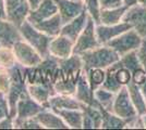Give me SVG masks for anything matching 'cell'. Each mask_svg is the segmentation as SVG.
<instances>
[{"instance_id":"9a60e30c","label":"cell","mask_w":146,"mask_h":130,"mask_svg":"<svg viewBox=\"0 0 146 130\" xmlns=\"http://www.w3.org/2000/svg\"><path fill=\"white\" fill-rule=\"evenodd\" d=\"M57 13H58V7L56 5L55 0H42V2L36 9L31 10L26 20L31 24H34L43 20L49 19Z\"/></svg>"},{"instance_id":"f35d334b","label":"cell","mask_w":146,"mask_h":130,"mask_svg":"<svg viewBox=\"0 0 146 130\" xmlns=\"http://www.w3.org/2000/svg\"><path fill=\"white\" fill-rule=\"evenodd\" d=\"M99 3L102 9H112L123 6L122 0H99Z\"/></svg>"},{"instance_id":"cb8c5ba5","label":"cell","mask_w":146,"mask_h":130,"mask_svg":"<svg viewBox=\"0 0 146 130\" xmlns=\"http://www.w3.org/2000/svg\"><path fill=\"white\" fill-rule=\"evenodd\" d=\"M69 128L81 129L83 128V111L82 110H55Z\"/></svg>"},{"instance_id":"8992f818","label":"cell","mask_w":146,"mask_h":130,"mask_svg":"<svg viewBox=\"0 0 146 130\" xmlns=\"http://www.w3.org/2000/svg\"><path fill=\"white\" fill-rule=\"evenodd\" d=\"M111 112L113 114H116L117 116L124 119L127 123H130L131 120H133L134 118L139 116L132 101L130 99L127 87H122L120 91L116 93V98H115L113 104H112Z\"/></svg>"},{"instance_id":"5b68a950","label":"cell","mask_w":146,"mask_h":130,"mask_svg":"<svg viewBox=\"0 0 146 130\" xmlns=\"http://www.w3.org/2000/svg\"><path fill=\"white\" fill-rule=\"evenodd\" d=\"M142 39L140 35L134 31L133 28L122 33L118 37L112 39L107 43V46L113 49L120 56L127 54L131 51H136L142 43Z\"/></svg>"},{"instance_id":"f1b7e54d","label":"cell","mask_w":146,"mask_h":130,"mask_svg":"<svg viewBox=\"0 0 146 130\" xmlns=\"http://www.w3.org/2000/svg\"><path fill=\"white\" fill-rule=\"evenodd\" d=\"M86 76H87V80L90 82L92 91L94 93V90L102 87L105 82L106 69H104V68H91L86 72Z\"/></svg>"},{"instance_id":"484cf974","label":"cell","mask_w":146,"mask_h":130,"mask_svg":"<svg viewBox=\"0 0 146 130\" xmlns=\"http://www.w3.org/2000/svg\"><path fill=\"white\" fill-rule=\"evenodd\" d=\"M98 104V103H97ZM99 106L102 114H103V123H102V128H108V129H123L127 128V122L124 119L117 116L116 114H113L112 112L105 110L103 106Z\"/></svg>"},{"instance_id":"6da1fadb","label":"cell","mask_w":146,"mask_h":130,"mask_svg":"<svg viewBox=\"0 0 146 130\" xmlns=\"http://www.w3.org/2000/svg\"><path fill=\"white\" fill-rule=\"evenodd\" d=\"M81 56L83 60V69L85 72L91 68L106 69L120 60V56L107 44H100L95 49L84 52Z\"/></svg>"},{"instance_id":"44dd1931","label":"cell","mask_w":146,"mask_h":130,"mask_svg":"<svg viewBox=\"0 0 146 130\" xmlns=\"http://www.w3.org/2000/svg\"><path fill=\"white\" fill-rule=\"evenodd\" d=\"M26 89L31 98H33L38 103H40L44 107L49 108V98L56 94V92L51 88L45 85H40V84H27Z\"/></svg>"},{"instance_id":"8fae6325","label":"cell","mask_w":146,"mask_h":130,"mask_svg":"<svg viewBox=\"0 0 146 130\" xmlns=\"http://www.w3.org/2000/svg\"><path fill=\"white\" fill-rule=\"evenodd\" d=\"M131 28L132 26L125 22H120L115 25L96 24V36L100 44H107L112 39Z\"/></svg>"},{"instance_id":"ffe728a7","label":"cell","mask_w":146,"mask_h":130,"mask_svg":"<svg viewBox=\"0 0 146 130\" xmlns=\"http://www.w3.org/2000/svg\"><path fill=\"white\" fill-rule=\"evenodd\" d=\"M83 111V128L84 129H97L102 128L103 114L99 106H93L84 104L82 107Z\"/></svg>"},{"instance_id":"5bb4252c","label":"cell","mask_w":146,"mask_h":130,"mask_svg":"<svg viewBox=\"0 0 146 130\" xmlns=\"http://www.w3.org/2000/svg\"><path fill=\"white\" fill-rule=\"evenodd\" d=\"M88 13L86 10H84L83 12L79 14L76 18H74L71 20L70 22H68L66 24L62 25L61 27L60 35H63L66 37L70 38L71 40H73L75 42V40L78 39L79 35L82 33V31L84 29V27L87 24L88 21Z\"/></svg>"},{"instance_id":"2e32d148","label":"cell","mask_w":146,"mask_h":130,"mask_svg":"<svg viewBox=\"0 0 146 130\" xmlns=\"http://www.w3.org/2000/svg\"><path fill=\"white\" fill-rule=\"evenodd\" d=\"M20 39H22V36L19 27L9 20L0 18V44L12 48L13 44Z\"/></svg>"},{"instance_id":"4316f807","label":"cell","mask_w":146,"mask_h":130,"mask_svg":"<svg viewBox=\"0 0 146 130\" xmlns=\"http://www.w3.org/2000/svg\"><path fill=\"white\" fill-rule=\"evenodd\" d=\"M115 98H116V93L111 92L103 87H99L96 90H94V99L96 101V103L103 106L107 111L111 112Z\"/></svg>"},{"instance_id":"836d02e7","label":"cell","mask_w":146,"mask_h":130,"mask_svg":"<svg viewBox=\"0 0 146 130\" xmlns=\"http://www.w3.org/2000/svg\"><path fill=\"white\" fill-rule=\"evenodd\" d=\"M14 128H21V129H42L43 126L39 124L36 117L26 118L22 120H15L14 119Z\"/></svg>"},{"instance_id":"bcb514c9","label":"cell","mask_w":146,"mask_h":130,"mask_svg":"<svg viewBox=\"0 0 146 130\" xmlns=\"http://www.w3.org/2000/svg\"><path fill=\"white\" fill-rule=\"evenodd\" d=\"M74 1H80V0H74Z\"/></svg>"},{"instance_id":"60d3db41","label":"cell","mask_w":146,"mask_h":130,"mask_svg":"<svg viewBox=\"0 0 146 130\" xmlns=\"http://www.w3.org/2000/svg\"><path fill=\"white\" fill-rule=\"evenodd\" d=\"M122 1H123V6L128 7V8L140 3V0H122Z\"/></svg>"},{"instance_id":"277c9868","label":"cell","mask_w":146,"mask_h":130,"mask_svg":"<svg viewBox=\"0 0 146 130\" xmlns=\"http://www.w3.org/2000/svg\"><path fill=\"white\" fill-rule=\"evenodd\" d=\"M99 46H100V43L96 36V23L91 16H88L87 24L74 42L73 53L81 56L86 51L95 49Z\"/></svg>"},{"instance_id":"d4e9b609","label":"cell","mask_w":146,"mask_h":130,"mask_svg":"<svg viewBox=\"0 0 146 130\" xmlns=\"http://www.w3.org/2000/svg\"><path fill=\"white\" fill-rule=\"evenodd\" d=\"M127 88H128L130 99L132 101L137 114L140 116H143L144 114H146V101L143 97V93L141 91L140 87L131 81L127 86Z\"/></svg>"},{"instance_id":"8d00e7d4","label":"cell","mask_w":146,"mask_h":130,"mask_svg":"<svg viewBox=\"0 0 146 130\" xmlns=\"http://www.w3.org/2000/svg\"><path fill=\"white\" fill-rule=\"evenodd\" d=\"M7 116H10V108H9L8 99H7V95L5 93L0 92V120Z\"/></svg>"},{"instance_id":"4fadbf2b","label":"cell","mask_w":146,"mask_h":130,"mask_svg":"<svg viewBox=\"0 0 146 130\" xmlns=\"http://www.w3.org/2000/svg\"><path fill=\"white\" fill-rule=\"evenodd\" d=\"M74 41L63 35H58L49 43V54L58 60L67 59L73 54Z\"/></svg>"},{"instance_id":"ba28073f","label":"cell","mask_w":146,"mask_h":130,"mask_svg":"<svg viewBox=\"0 0 146 130\" xmlns=\"http://www.w3.org/2000/svg\"><path fill=\"white\" fill-rule=\"evenodd\" d=\"M32 8L29 0H5L6 19L20 27L26 21Z\"/></svg>"},{"instance_id":"ab89813d","label":"cell","mask_w":146,"mask_h":130,"mask_svg":"<svg viewBox=\"0 0 146 130\" xmlns=\"http://www.w3.org/2000/svg\"><path fill=\"white\" fill-rule=\"evenodd\" d=\"M14 128V118L7 116L0 120V129H12Z\"/></svg>"},{"instance_id":"e0dca14e","label":"cell","mask_w":146,"mask_h":130,"mask_svg":"<svg viewBox=\"0 0 146 130\" xmlns=\"http://www.w3.org/2000/svg\"><path fill=\"white\" fill-rule=\"evenodd\" d=\"M74 97L79 100L81 103H83V104L97 106V103H96V101L94 99V93L92 91L90 82L87 80L86 72L84 69H83V72L81 73L79 77Z\"/></svg>"},{"instance_id":"52a82bcc","label":"cell","mask_w":146,"mask_h":130,"mask_svg":"<svg viewBox=\"0 0 146 130\" xmlns=\"http://www.w3.org/2000/svg\"><path fill=\"white\" fill-rule=\"evenodd\" d=\"M17 62L23 67H34L37 66L43 61V56H40L35 48H33L24 39H20L12 47Z\"/></svg>"},{"instance_id":"603a6c76","label":"cell","mask_w":146,"mask_h":130,"mask_svg":"<svg viewBox=\"0 0 146 130\" xmlns=\"http://www.w3.org/2000/svg\"><path fill=\"white\" fill-rule=\"evenodd\" d=\"M128 10V7L121 6L112 9H102L99 15V24L115 25L122 22V19Z\"/></svg>"},{"instance_id":"7bdbcfd3","label":"cell","mask_w":146,"mask_h":130,"mask_svg":"<svg viewBox=\"0 0 146 130\" xmlns=\"http://www.w3.org/2000/svg\"><path fill=\"white\" fill-rule=\"evenodd\" d=\"M140 89H141V91H142V93H143L144 99H145V101H146V81L142 85V86H140Z\"/></svg>"},{"instance_id":"9c48e42d","label":"cell","mask_w":146,"mask_h":130,"mask_svg":"<svg viewBox=\"0 0 146 130\" xmlns=\"http://www.w3.org/2000/svg\"><path fill=\"white\" fill-rule=\"evenodd\" d=\"M122 22L129 23L141 37L146 38V6L137 3L128 8Z\"/></svg>"},{"instance_id":"4dcf8cb0","label":"cell","mask_w":146,"mask_h":130,"mask_svg":"<svg viewBox=\"0 0 146 130\" xmlns=\"http://www.w3.org/2000/svg\"><path fill=\"white\" fill-rule=\"evenodd\" d=\"M102 87L113 93L119 92L120 89L122 88L121 85L116 80V78H115V73H113V68L111 67V66H109L108 68H106V79H105V82L103 84Z\"/></svg>"},{"instance_id":"7a4b0ae2","label":"cell","mask_w":146,"mask_h":130,"mask_svg":"<svg viewBox=\"0 0 146 130\" xmlns=\"http://www.w3.org/2000/svg\"><path fill=\"white\" fill-rule=\"evenodd\" d=\"M9 72L11 75V84L9 92L7 93V99L10 108V116L14 118L17 115V103L21 99V97L27 93V89H26L24 67L22 65L17 63L13 67L9 68Z\"/></svg>"},{"instance_id":"7c38bea8","label":"cell","mask_w":146,"mask_h":130,"mask_svg":"<svg viewBox=\"0 0 146 130\" xmlns=\"http://www.w3.org/2000/svg\"><path fill=\"white\" fill-rule=\"evenodd\" d=\"M55 2L58 7V13L62 21V25L76 18L85 10V6L82 0H55Z\"/></svg>"},{"instance_id":"74e56055","label":"cell","mask_w":146,"mask_h":130,"mask_svg":"<svg viewBox=\"0 0 146 130\" xmlns=\"http://www.w3.org/2000/svg\"><path fill=\"white\" fill-rule=\"evenodd\" d=\"M136 54H137V57L140 60L142 66L146 71V38L142 39V43L139 47V49L136 50Z\"/></svg>"},{"instance_id":"1f68e13d","label":"cell","mask_w":146,"mask_h":130,"mask_svg":"<svg viewBox=\"0 0 146 130\" xmlns=\"http://www.w3.org/2000/svg\"><path fill=\"white\" fill-rule=\"evenodd\" d=\"M120 62L124 67L129 68L131 72L142 66L140 60L137 57V54H136V51H131L127 54L120 56Z\"/></svg>"},{"instance_id":"30bf717a","label":"cell","mask_w":146,"mask_h":130,"mask_svg":"<svg viewBox=\"0 0 146 130\" xmlns=\"http://www.w3.org/2000/svg\"><path fill=\"white\" fill-rule=\"evenodd\" d=\"M46 107H44L40 103L31 98L29 92L21 97V99L17 103V115L14 119L15 120H22L26 118L35 117L38 113L44 111Z\"/></svg>"},{"instance_id":"ac0fdd59","label":"cell","mask_w":146,"mask_h":130,"mask_svg":"<svg viewBox=\"0 0 146 130\" xmlns=\"http://www.w3.org/2000/svg\"><path fill=\"white\" fill-rule=\"evenodd\" d=\"M49 108L55 110H82L83 103H81L74 95H64L56 93L49 98Z\"/></svg>"},{"instance_id":"3957f363","label":"cell","mask_w":146,"mask_h":130,"mask_svg":"<svg viewBox=\"0 0 146 130\" xmlns=\"http://www.w3.org/2000/svg\"><path fill=\"white\" fill-rule=\"evenodd\" d=\"M19 31L21 33V36L26 42H29L37 50V52L43 56V59L48 57L49 54V43L54 37H50L48 35L44 34L43 31H38L35 28L30 22L26 20L23 24L19 27Z\"/></svg>"},{"instance_id":"e575fe53","label":"cell","mask_w":146,"mask_h":130,"mask_svg":"<svg viewBox=\"0 0 146 130\" xmlns=\"http://www.w3.org/2000/svg\"><path fill=\"white\" fill-rule=\"evenodd\" d=\"M10 84H11V75L9 69L0 67V92L5 93L7 95L10 89Z\"/></svg>"},{"instance_id":"f6af8a7d","label":"cell","mask_w":146,"mask_h":130,"mask_svg":"<svg viewBox=\"0 0 146 130\" xmlns=\"http://www.w3.org/2000/svg\"><path fill=\"white\" fill-rule=\"evenodd\" d=\"M140 3H141V5H144V6H146V0H140Z\"/></svg>"},{"instance_id":"d6a6232c","label":"cell","mask_w":146,"mask_h":130,"mask_svg":"<svg viewBox=\"0 0 146 130\" xmlns=\"http://www.w3.org/2000/svg\"><path fill=\"white\" fill-rule=\"evenodd\" d=\"M82 1L85 6V10L87 11L88 15L95 21L96 24H99V15L102 10L99 0H82Z\"/></svg>"},{"instance_id":"7402d4cb","label":"cell","mask_w":146,"mask_h":130,"mask_svg":"<svg viewBox=\"0 0 146 130\" xmlns=\"http://www.w3.org/2000/svg\"><path fill=\"white\" fill-rule=\"evenodd\" d=\"M35 28L38 31H43L44 34L48 35L50 37H56L58 35H60L61 27H62V21L59 15V13L55 14L54 16L49 18V19L43 20L40 22H37L32 24Z\"/></svg>"},{"instance_id":"ee69618b","label":"cell","mask_w":146,"mask_h":130,"mask_svg":"<svg viewBox=\"0 0 146 130\" xmlns=\"http://www.w3.org/2000/svg\"><path fill=\"white\" fill-rule=\"evenodd\" d=\"M142 118H143V122H144V125H145V129H146V114H144V115L142 116Z\"/></svg>"},{"instance_id":"83f0119b","label":"cell","mask_w":146,"mask_h":130,"mask_svg":"<svg viewBox=\"0 0 146 130\" xmlns=\"http://www.w3.org/2000/svg\"><path fill=\"white\" fill-rule=\"evenodd\" d=\"M111 67L113 68V73H115L116 80L122 87H127L132 81V72L129 68L124 67L121 64V62H120V60L118 62L113 63L111 65Z\"/></svg>"},{"instance_id":"f546056e","label":"cell","mask_w":146,"mask_h":130,"mask_svg":"<svg viewBox=\"0 0 146 130\" xmlns=\"http://www.w3.org/2000/svg\"><path fill=\"white\" fill-rule=\"evenodd\" d=\"M17 59L14 51L11 47H6V46H1L0 47V67L9 68L13 67L17 64Z\"/></svg>"},{"instance_id":"d6986e66","label":"cell","mask_w":146,"mask_h":130,"mask_svg":"<svg viewBox=\"0 0 146 130\" xmlns=\"http://www.w3.org/2000/svg\"><path fill=\"white\" fill-rule=\"evenodd\" d=\"M36 119L39 122V124L43 126V128L46 129H68L69 127L63 122V119L52 110L45 108L44 111L38 113Z\"/></svg>"},{"instance_id":"d590c367","label":"cell","mask_w":146,"mask_h":130,"mask_svg":"<svg viewBox=\"0 0 146 130\" xmlns=\"http://www.w3.org/2000/svg\"><path fill=\"white\" fill-rule=\"evenodd\" d=\"M146 81V71L143 66L136 68L132 72V82L140 87Z\"/></svg>"},{"instance_id":"b9f144b4","label":"cell","mask_w":146,"mask_h":130,"mask_svg":"<svg viewBox=\"0 0 146 130\" xmlns=\"http://www.w3.org/2000/svg\"><path fill=\"white\" fill-rule=\"evenodd\" d=\"M29 2H30V6L32 8V10H34V9H36L37 7L39 6L42 0H29Z\"/></svg>"}]
</instances>
